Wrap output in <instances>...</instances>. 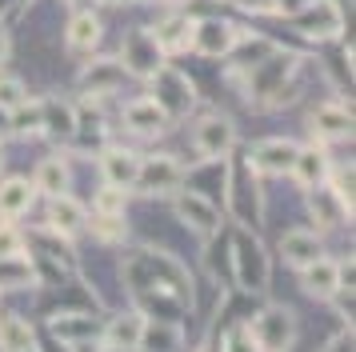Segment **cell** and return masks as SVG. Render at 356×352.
<instances>
[{"instance_id": "obj_37", "label": "cell", "mask_w": 356, "mask_h": 352, "mask_svg": "<svg viewBox=\"0 0 356 352\" xmlns=\"http://www.w3.org/2000/svg\"><path fill=\"white\" fill-rule=\"evenodd\" d=\"M20 100H24V84L20 80H0V109L13 112Z\"/></svg>"}, {"instance_id": "obj_19", "label": "cell", "mask_w": 356, "mask_h": 352, "mask_svg": "<svg viewBox=\"0 0 356 352\" xmlns=\"http://www.w3.org/2000/svg\"><path fill=\"white\" fill-rule=\"evenodd\" d=\"M84 221H88V212H84L81 200H72L68 192L52 196V205H49V228L56 232V237H76V232L84 228Z\"/></svg>"}, {"instance_id": "obj_15", "label": "cell", "mask_w": 356, "mask_h": 352, "mask_svg": "<svg viewBox=\"0 0 356 352\" xmlns=\"http://www.w3.org/2000/svg\"><path fill=\"white\" fill-rule=\"evenodd\" d=\"M40 132L52 141H72L76 136V109L56 96H44L40 100Z\"/></svg>"}, {"instance_id": "obj_17", "label": "cell", "mask_w": 356, "mask_h": 352, "mask_svg": "<svg viewBox=\"0 0 356 352\" xmlns=\"http://www.w3.org/2000/svg\"><path fill=\"white\" fill-rule=\"evenodd\" d=\"M49 328L65 344H84V340H100V328L104 324L97 317H88V312H65V317H52Z\"/></svg>"}, {"instance_id": "obj_16", "label": "cell", "mask_w": 356, "mask_h": 352, "mask_svg": "<svg viewBox=\"0 0 356 352\" xmlns=\"http://www.w3.org/2000/svg\"><path fill=\"white\" fill-rule=\"evenodd\" d=\"M300 272H305V280H300V285H305V292H308V296H316V301H332V296L340 292V280H344V269H340V264H332L328 256L312 260V264H308V269H300Z\"/></svg>"}, {"instance_id": "obj_18", "label": "cell", "mask_w": 356, "mask_h": 352, "mask_svg": "<svg viewBox=\"0 0 356 352\" xmlns=\"http://www.w3.org/2000/svg\"><path fill=\"white\" fill-rule=\"evenodd\" d=\"M280 256L289 260L292 269H308L312 260H321L324 248H321V237L316 232H305V228H292L280 237Z\"/></svg>"}, {"instance_id": "obj_32", "label": "cell", "mask_w": 356, "mask_h": 352, "mask_svg": "<svg viewBox=\"0 0 356 352\" xmlns=\"http://www.w3.org/2000/svg\"><path fill=\"white\" fill-rule=\"evenodd\" d=\"M36 285V269L29 264V256H0V288H24Z\"/></svg>"}, {"instance_id": "obj_36", "label": "cell", "mask_w": 356, "mask_h": 352, "mask_svg": "<svg viewBox=\"0 0 356 352\" xmlns=\"http://www.w3.org/2000/svg\"><path fill=\"white\" fill-rule=\"evenodd\" d=\"M20 253H24V237H20V228L0 224V256H20Z\"/></svg>"}, {"instance_id": "obj_7", "label": "cell", "mask_w": 356, "mask_h": 352, "mask_svg": "<svg viewBox=\"0 0 356 352\" xmlns=\"http://www.w3.org/2000/svg\"><path fill=\"white\" fill-rule=\"evenodd\" d=\"M120 64H124V72H132V77L152 80L164 68V48L156 45V36L148 29H136L120 45Z\"/></svg>"}, {"instance_id": "obj_42", "label": "cell", "mask_w": 356, "mask_h": 352, "mask_svg": "<svg viewBox=\"0 0 356 352\" xmlns=\"http://www.w3.org/2000/svg\"><path fill=\"white\" fill-rule=\"evenodd\" d=\"M4 132H8V112L0 109V136H4Z\"/></svg>"}, {"instance_id": "obj_33", "label": "cell", "mask_w": 356, "mask_h": 352, "mask_svg": "<svg viewBox=\"0 0 356 352\" xmlns=\"http://www.w3.org/2000/svg\"><path fill=\"white\" fill-rule=\"evenodd\" d=\"M84 228H92V237L100 244H113V240H124V212H92V221H84Z\"/></svg>"}, {"instance_id": "obj_8", "label": "cell", "mask_w": 356, "mask_h": 352, "mask_svg": "<svg viewBox=\"0 0 356 352\" xmlns=\"http://www.w3.org/2000/svg\"><path fill=\"white\" fill-rule=\"evenodd\" d=\"M172 208H177V216L193 232H200V237L209 240V237H216L220 232V208L212 205L204 192H196V189H177V196H172Z\"/></svg>"}, {"instance_id": "obj_13", "label": "cell", "mask_w": 356, "mask_h": 352, "mask_svg": "<svg viewBox=\"0 0 356 352\" xmlns=\"http://www.w3.org/2000/svg\"><path fill=\"white\" fill-rule=\"evenodd\" d=\"M296 148L300 144L284 141V136H276V141H260L252 152H248V164L264 176H284L292 173V160H296Z\"/></svg>"}, {"instance_id": "obj_26", "label": "cell", "mask_w": 356, "mask_h": 352, "mask_svg": "<svg viewBox=\"0 0 356 352\" xmlns=\"http://www.w3.org/2000/svg\"><path fill=\"white\" fill-rule=\"evenodd\" d=\"M180 344H184V333H180L177 320H156V324L145 320V333H140L136 352H177Z\"/></svg>"}, {"instance_id": "obj_38", "label": "cell", "mask_w": 356, "mask_h": 352, "mask_svg": "<svg viewBox=\"0 0 356 352\" xmlns=\"http://www.w3.org/2000/svg\"><path fill=\"white\" fill-rule=\"evenodd\" d=\"M332 192H337L340 200H344V208L353 212V164H348V168H340V173L332 176Z\"/></svg>"}, {"instance_id": "obj_29", "label": "cell", "mask_w": 356, "mask_h": 352, "mask_svg": "<svg viewBox=\"0 0 356 352\" xmlns=\"http://www.w3.org/2000/svg\"><path fill=\"white\" fill-rule=\"evenodd\" d=\"M33 189L44 192V196H60V192H68V164L60 157L40 160V168H36V176H33Z\"/></svg>"}, {"instance_id": "obj_12", "label": "cell", "mask_w": 356, "mask_h": 352, "mask_svg": "<svg viewBox=\"0 0 356 352\" xmlns=\"http://www.w3.org/2000/svg\"><path fill=\"white\" fill-rule=\"evenodd\" d=\"M193 144L204 160H225L236 148V128H232L228 116H204L193 128Z\"/></svg>"}, {"instance_id": "obj_44", "label": "cell", "mask_w": 356, "mask_h": 352, "mask_svg": "<svg viewBox=\"0 0 356 352\" xmlns=\"http://www.w3.org/2000/svg\"><path fill=\"white\" fill-rule=\"evenodd\" d=\"M104 4H124V0H104Z\"/></svg>"}, {"instance_id": "obj_23", "label": "cell", "mask_w": 356, "mask_h": 352, "mask_svg": "<svg viewBox=\"0 0 356 352\" xmlns=\"http://www.w3.org/2000/svg\"><path fill=\"white\" fill-rule=\"evenodd\" d=\"M292 176H296L305 189H316V184H324V180H328V152H324L321 144H312V148H296Z\"/></svg>"}, {"instance_id": "obj_31", "label": "cell", "mask_w": 356, "mask_h": 352, "mask_svg": "<svg viewBox=\"0 0 356 352\" xmlns=\"http://www.w3.org/2000/svg\"><path fill=\"white\" fill-rule=\"evenodd\" d=\"M29 344H36V333L29 320H20V317L0 320V352H20V349H29Z\"/></svg>"}, {"instance_id": "obj_24", "label": "cell", "mask_w": 356, "mask_h": 352, "mask_svg": "<svg viewBox=\"0 0 356 352\" xmlns=\"http://www.w3.org/2000/svg\"><path fill=\"white\" fill-rule=\"evenodd\" d=\"M136 168H140V157L129 152V148H108V152L100 157V173H104V180L116 184V189H129L132 180H136Z\"/></svg>"}, {"instance_id": "obj_39", "label": "cell", "mask_w": 356, "mask_h": 352, "mask_svg": "<svg viewBox=\"0 0 356 352\" xmlns=\"http://www.w3.org/2000/svg\"><path fill=\"white\" fill-rule=\"evenodd\" d=\"M225 352H260L257 340H252V333H248V324H241L236 333L225 340Z\"/></svg>"}, {"instance_id": "obj_14", "label": "cell", "mask_w": 356, "mask_h": 352, "mask_svg": "<svg viewBox=\"0 0 356 352\" xmlns=\"http://www.w3.org/2000/svg\"><path fill=\"white\" fill-rule=\"evenodd\" d=\"M140 333H145V312H120V317H113L104 328H100L104 344H108L113 352H136Z\"/></svg>"}, {"instance_id": "obj_25", "label": "cell", "mask_w": 356, "mask_h": 352, "mask_svg": "<svg viewBox=\"0 0 356 352\" xmlns=\"http://www.w3.org/2000/svg\"><path fill=\"white\" fill-rule=\"evenodd\" d=\"M33 200H36L33 180H20V176H13V180H4V184H0V216H4V221H17V216H24V212L33 208Z\"/></svg>"}, {"instance_id": "obj_43", "label": "cell", "mask_w": 356, "mask_h": 352, "mask_svg": "<svg viewBox=\"0 0 356 352\" xmlns=\"http://www.w3.org/2000/svg\"><path fill=\"white\" fill-rule=\"evenodd\" d=\"M20 352H36V344H29V349H20Z\"/></svg>"}, {"instance_id": "obj_21", "label": "cell", "mask_w": 356, "mask_h": 352, "mask_svg": "<svg viewBox=\"0 0 356 352\" xmlns=\"http://www.w3.org/2000/svg\"><path fill=\"white\" fill-rule=\"evenodd\" d=\"M312 136L316 141H344L353 136V112L344 104H324L312 112Z\"/></svg>"}, {"instance_id": "obj_10", "label": "cell", "mask_w": 356, "mask_h": 352, "mask_svg": "<svg viewBox=\"0 0 356 352\" xmlns=\"http://www.w3.org/2000/svg\"><path fill=\"white\" fill-rule=\"evenodd\" d=\"M180 180H184V164L172 157H140V168H136V189L148 192V196H164V192H177Z\"/></svg>"}, {"instance_id": "obj_4", "label": "cell", "mask_w": 356, "mask_h": 352, "mask_svg": "<svg viewBox=\"0 0 356 352\" xmlns=\"http://www.w3.org/2000/svg\"><path fill=\"white\" fill-rule=\"evenodd\" d=\"M248 72V100H260V104H268L284 84H289V77L296 72V56L292 52H268L260 64H252V68H244Z\"/></svg>"}, {"instance_id": "obj_27", "label": "cell", "mask_w": 356, "mask_h": 352, "mask_svg": "<svg viewBox=\"0 0 356 352\" xmlns=\"http://www.w3.org/2000/svg\"><path fill=\"white\" fill-rule=\"evenodd\" d=\"M308 205H312V216L321 221V228H337V224H344L353 216V212L344 208V200H340L332 189H324V184L312 189V200H308Z\"/></svg>"}, {"instance_id": "obj_41", "label": "cell", "mask_w": 356, "mask_h": 352, "mask_svg": "<svg viewBox=\"0 0 356 352\" xmlns=\"http://www.w3.org/2000/svg\"><path fill=\"white\" fill-rule=\"evenodd\" d=\"M8 56V36H4V29H0V61Z\"/></svg>"}, {"instance_id": "obj_9", "label": "cell", "mask_w": 356, "mask_h": 352, "mask_svg": "<svg viewBox=\"0 0 356 352\" xmlns=\"http://www.w3.org/2000/svg\"><path fill=\"white\" fill-rule=\"evenodd\" d=\"M292 24L312 40H332L344 29V13L337 0H308L300 13H292Z\"/></svg>"}, {"instance_id": "obj_40", "label": "cell", "mask_w": 356, "mask_h": 352, "mask_svg": "<svg viewBox=\"0 0 356 352\" xmlns=\"http://www.w3.org/2000/svg\"><path fill=\"white\" fill-rule=\"evenodd\" d=\"M324 352H353V333H340V336H337V340H332V344H328Z\"/></svg>"}, {"instance_id": "obj_35", "label": "cell", "mask_w": 356, "mask_h": 352, "mask_svg": "<svg viewBox=\"0 0 356 352\" xmlns=\"http://www.w3.org/2000/svg\"><path fill=\"white\" fill-rule=\"evenodd\" d=\"M92 212H124V189L104 184V192L97 196V208H92Z\"/></svg>"}, {"instance_id": "obj_2", "label": "cell", "mask_w": 356, "mask_h": 352, "mask_svg": "<svg viewBox=\"0 0 356 352\" xmlns=\"http://www.w3.org/2000/svg\"><path fill=\"white\" fill-rule=\"evenodd\" d=\"M228 212L241 228H257L260 224V184H257V168L248 164V157L232 160L228 173Z\"/></svg>"}, {"instance_id": "obj_3", "label": "cell", "mask_w": 356, "mask_h": 352, "mask_svg": "<svg viewBox=\"0 0 356 352\" xmlns=\"http://www.w3.org/2000/svg\"><path fill=\"white\" fill-rule=\"evenodd\" d=\"M232 269H236V285L244 292L268 288V253H264V244L248 228H241L236 240H232Z\"/></svg>"}, {"instance_id": "obj_45", "label": "cell", "mask_w": 356, "mask_h": 352, "mask_svg": "<svg viewBox=\"0 0 356 352\" xmlns=\"http://www.w3.org/2000/svg\"><path fill=\"white\" fill-rule=\"evenodd\" d=\"M0 168H4V148H0Z\"/></svg>"}, {"instance_id": "obj_5", "label": "cell", "mask_w": 356, "mask_h": 352, "mask_svg": "<svg viewBox=\"0 0 356 352\" xmlns=\"http://www.w3.org/2000/svg\"><path fill=\"white\" fill-rule=\"evenodd\" d=\"M248 333H252L260 352H284L296 340V317L284 304H268L264 312H257V320L248 324Z\"/></svg>"}, {"instance_id": "obj_6", "label": "cell", "mask_w": 356, "mask_h": 352, "mask_svg": "<svg viewBox=\"0 0 356 352\" xmlns=\"http://www.w3.org/2000/svg\"><path fill=\"white\" fill-rule=\"evenodd\" d=\"M152 100H156V109H161L168 120H180V116H188V109L196 104V88L184 72L161 68V72L152 77Z\"/></svg>"}, {"instance_id": "obj_20", "label": "cell", "mask_w": 356, "mask_h": 352, "mask_svg": "<svg viewBox=\"0 0 356 352\" xmlns=\"http://www.w3.org/2000/svg\"><path fill=\"white\" fill-rule=\"evenodd\" d=\"M124 125H129L136 136H161L172 120L156 109V100H152V96H145V100H132L129 109H124Z\"/></svg>"}, {"instance_id": "obj_11", "label": "cell", "mask_w": 356, "mask_h": 352, "mask_svg": "<svg viewBox=\"0 0 356 352\" xmlns=\"http://www.w3.org/2000/svg\"><path fill=\"white\" fill-rule=\"evenodd\" d=\"M236 45H241L236 24H228V20H193V45H188L193 52L209 56V61H220Z\"/></svg>"}, {"instance_id": "obj_22", "label": "cell", "mask_w": 356, "mask_h": 352, "mask_svg": "<svg viewBox=\"0 0 356 352\" xmlns=\"http://www.w3.org/2000/svg\"><path fill=\"white\" fill-rule=\"evenodd\" d=\"M124 84V64L120 61H92L81 72V88L92 96H108Z\"/></svg>"}, {"instance_id": "obj_28", "label": "cell", "mask_w": 356, "mask_h": 352, "mask_svg": "<svg viewBox=\"0 0 356 352\" xmlns=\"http://www.w3.org/2000/svg\"><path fill=\"white\" fill-rule=\"evenodd\" d=\"M152 36H156V45H161L164 52H180V48L193 45V20H188V16H168L164 24L152 29Z\"/></svg>"}, {"instance_id": "obj_34", "label": "cell", "mask_w": 356, "mask_h": 352, "mask_svg": "<svg viewBox=\"0 0 356 352\" xmlns=\"http://www.w3.org/2000/svg\"><path fill=\"white\" fill-rule=\"evenodd\" d=\"M8 132H17V136H36L40 132V100H20L17 109L8 112Z\"/></svg>"}, {"instance_id": "obj_30", "label": "cell", "mask_w": 356, "mask_h": 352, "mask_svg": "<svg viewBox=\"0 0 356 352\" xmlns=\"http://www.w3.org/2000/svg\"><path fill=\"white\" fill-rule=\"evenodd\" d=\"M100 40V20L92 13H76L68 20V48L72 52H88Z\"/></svg>"}, {"instance_id": "obj_1", "label": "cell", "mask_w": 356, "mask_h": 352, "mask_svg": "<svg viewBox=\"0 0 356 352\" xmlns=\"http://www.w3.org/2000/svg\"><path fill=\"white\" fill-rule=\"evenodd\" d=\"M124 285L132 296H145V292H168L177 301H193V285H188V272L180 269L168 253H152L140 248L124 260Z\"/></svg>"}]
</instances>
